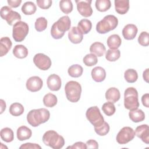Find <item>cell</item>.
Returning <instances> with one entry per match:
<instances>
[{
  "label": "cell",
  "mask_w": 149,
  "mask_h": 149,
  "mask_svg": "<svg viewBox=\"0 0 149 149\" xmlns=\"http://www.w3.org/2000/svg\"><path fill=\"white\" fill-rule=\"evenodd\" d=\"M77 27L83 34H86L90 31L92 28V23L90 20L84 19L78 23Z\"/></svg>",
  "instance_id": "obj_28"
},
{
  "label": "cell",
  "mask_w": 149,
  "mask_h": 149,
  "mask_svg": "<svg viewBox=\"0 0 149 149\" xmlns=\"http://www.w3.org/2000/svg\"><path fill=\"white\" fill-rule=\"evenodd\" d=\"M138 42L142 46H148L149 45V36L148 33L146 31L141 32L138 37Z\"/></svg>",
  "instance_id": "obj_41"
},
{
  "label": "cell",
  "mask_w": 149,
  "mask_h": 149,
  "mask_svg": "<svg viewBox=\"0 0 149 149\" xmlns=\"http://www.w3.org/2000/svg\"><path fill=\"white\" fill-rule=\"evenodd\" d=\"M149 69L147 68L146 69L144 72H143V77L144 80L147 82L148 83V74H149Z\"/></svg>",
  "instance_id": "obj_48"
},
{
  "label": "cell",
  "mask_w": 149,
  "mask_h": 149,
  "mask_svg": "<svg viewBox=\"0 0 149 149\" xmlns=\"http://www.w3.org/2000/svg\"><path fill=\"white\" fill-rule=\"evenodd\" d=\"M86 116L94 127L100 126L104 122L103 116L97 106L91 107L88 108L86 112Z\"/></svg>",
  "instance_id": "obj_8"
},
{
  "label": "cell",
  "mask_w": 149,
  "mask_h": 149,
  "mask_svg": "<svg viewBox=\"0 0 149 149\" xmlns=\"http://www.w3.org/2000/svg\"><path fill=\"white\" fill-rule=\"evenodd\" d=\"M57 98L55 95L52 93H48L43 98L44 105L49 108H52L57 104Z\"/></svg>",
  "instance_id": "obj_30"
},
{
  "label": "cell",
  "mask_w": 149,
  "mask_h": 149,
  "mask_svg": "<svg viewBox=\"0 0 149 149\" xmlns=\"http://www.w3.org/2000/svg\"><path fill=\"white\" fill-rule=\"evenodd\" d=\"M70 19L68 16H63L55 22L51 27V34L54 39H60L65 34V31L70 29Z\"/></svg>",
  "instance_id": "obj_2"
},
{
  "label": "cell",
  "mask_w": 149,
  "mask_h": 149,
  "mask_svg": "<svg viewBox=\"0 0 149 149\" xmlns=\"http://www.w3.org/2000/svg\"><path fill=\"white\" fill-rule=\"evenodd\" d=\"M47 84L50 90L54 91H58L61 87V79L58 75L52 74L48 77Z\"/></svg>",
  "instance_id": "obj_14"
},
{
  "label": "cell",
  "mask_w": 149,
  "mask_h": 149,
  "mask_svg": "<svg viewBox=\"0 0 149 149\" xmlns=\"http://www.w3.org/2000/svg\"><path fill=\"white\" fill-rule=\"evenodd\" d=\"M67 148H80V149H86V144L81 141H78L73 144L71 146H69L67 147Z\"/></svg>",
  "instance_id": "obj_44"
},
{
  "label": "cell",
  "mask_w": 149,
  "mask_h": 149,
  "mask_svg": "<svg viewBox=\"0 0 149 149\" xmlns=\"http://www.w3.org/2000/svg\"><path fill=\"white\" fill-rule=\"evenodd\" d=\"M12 45L10 39L8 37H2L0 40V55L3 56L5 55L11 49Z\"/></svg>",
  "instance_id": "obj_21"
},
{
  "label": "cell",
  "mask_w": 149,
  "mask_h": 149,
  "mask_svg": "<svg viewBox=\"0 0 149 149\" xmlns=\"http://www.w3.org/2000/svg\"><path fill=\"white\" fill-rule=\"evenodd\" d=\"M120 56V52L119 49H111L107 50L105 54V58L107 61L110 62H114L118 60Z\"/></svg>",
  "instance_id": "obj_35"
},
{
  "label": "cell",
  "mask_w": 149,
  "mask_h": 149,
  "mask_svg": "<svg viewBox=\"0 0 149 149\" xmlns=\"http://www.w3.org/2000/svg\"><path fill=\"white\" fill-rule=\"evenodd\" d=\"M129 116L131 120L135 123L143 121L145 119L144 112L140 109H136L130 111Z\"/></svg>",
  "instance_id": "obj_25"
},
{
  "label": "cell",
  "mask_w": 149,
  "mask_h": 149,
  "mask_svg": "<svg viewBox=\"0 0 149 149\" xmlns=\"http://www.w3.org/2000/svg\"><path fill=\"white\" fill-rule=\"evenodd\" d=\"M120 97V94L119 90L115 87L108 88L105 93V98L107 100L112 103L116 102Z\"/></svg>",
  "instance_id": "obj_20"
},
{
  "label": "cell",
  "mask_w": 149,
  "mask_h": 149,
  "mask_svg": "<svg viewBox=\"0 0 149 149\" xmlns=\"http://www.w3.org/2000/svg\"><path fill=\"white\" fill-rule=\"evenodd\" d=\"M135 135L146 144L149 143V129L147 125H141L136 127Z\"/></svg>",
  "instance_id": "obj_15"
},
{
  "label": "cell",
  "mask_w": 149,
  "mask_h": 149,
  "mask_svg": "<svg viewBox=\"0 0 149 149\" xmlns=\"http://www.w3.org/2000/svg\"><path fill=\"white\" fill-rule=\"evenodd\" d=\"M86 147L87 148H98V143L93 139H90L86 142Z\"/></svg>",
  "instance_id": "obj_45"
},
{
  "label": "cell",
  "mask_w": 149,
  "mask_h": 149,
  "mask_svg": "<svg viewBox=\"0 0 149 149\" xmlns=\"http://www.w3.org/2000/svg\"><path fill=\"white\" fill-rule=\"evenodd\" d=\"M83 63L87 66H92L97 64L98 62L97 56L93 54H87L83 59Z\"/></svg>",
  "instance_id": "obj_39"
},
{
  "label": "cell",
  "mask_w": 149,
  "mask_h": 149,
  "mask_svg": "<svg viewBox=\"0 0 149 149\" xmlns=\"http://www.w3.org/2000/svg\"><path fill=\"white\" fill-rule=\"evenodd\" d=\"M68 74L72 77H79L81 76L83 72V68L78 64L70 66L68 70Z\"/></svg>",
  "instance_id": "obj_31"
},
{
  "label": "cell",
  "mask_w": 149,
  "mask_h": 149,
  "mask_svg": "<svg viewBox=\"0 0 149 149\" xmlns=\"http://www.w3.org/2000/svg\"><path fill=\"white\" fill-rule=\"evenodd\" d=\"M0 102H1V113H2L6 109V103L2 99L0 100Z\"/></svg>",
  "instance_id": "obj_49"
},
{
  "label": "cell",
  "mask_w": 149,
  "mask_h": 149,
  "mask_svg": "<svg viewBox=\"0 0 149 149\" xmlns=\"http://www.w3.org/2000/svg\"><path fill=\"white\" fill-rule=\"evenodd\" d=\"M42 141L54 149H60L65 144L64 138L54 130L47 131L42 136Z\"/></svg>",
  "instance_id": "obj_3"
},
{
  "label": "cell",
  "mask_w": 149,
  "mask_h": 149,
  "mask_svg": "<svg viewBox=\"0 0 149 149\" xmlns=\"http://www.w3.org/2000/svg\"><path fill=\"white\" fill-rule=\"evenodd\" d=\"M124 106L130 111L137 109L139 107L138 93L134 87L127 88L124 93Z\"/></svg>",
  "instance_id": "obj_6"
},
{
  "label": "cell",
  "mask_w": 149,
  "mask_h": 149,
  "mask_svg": "<svg viewBox=\"0 0 149 149\" xmlns=\"http://www.w3.org/2000/svg\"><path fill=\"white\" fill-rule=\"evenodd\" d=\"M1 17L2 19L6 20L7 23L10 26L21 20L20 15L17 12L12 10L8 6H4L1 9Z\"/></svg>",
  "instance_id": "obj_9"
},
{
  "label": "cell",
  "mask_w": 149,
  "mask_h": 149,
  "mask_svg": "<svg viewBox=\"0 0 149 149\" xmlns=\"http://www.w3.org/2000/svg\"><path fill=\"white\" fill-rule=\"evenodd\" d=\"M137 31L138 29L136 25L133 24H128L123 27L122 30V35L125 39L131 40L135 38Z\"/></svg>",
  "instance_id": "obj_16"
},
{
  "label": "cell",
  "mask_w": 149,
  "mask_h": 149,
  "mask_svg": "<svg viewBox=\"0 0 149 149\" xmlns=\"http://www.w3.org/2000/svg\"><path fill=\"white\" fill-rule=\"evenodd\" d=\"M50 117L49 111L45 108L32 109L27 115L28 123L33 127H37L40 125L48 120Z\"/></svg>",
  "instance_id": "obj_1"
},
{
  "label": "cell",
  "mask_w": 149,
  "mask_h": 149,
  "mask_svg": "<svg viewBox=\"0 0 149 149\" xmlns=\"http://www.w3.org/2000/svg\"><path fill=\"white\" fill-rule=\"evenodd\" d=\"M93 79L96 82H101L106 77V72L104 68L101 66L94 68L91 73Z\"/></svg>",
  "instance_id": "obj_18"
},
{
  "label": "cell",
  "mask_w": 149,
  "mask_h": 149,
  "mask_svg": "<svg viewBox=\"0 0 149 149\" xmlns=\"http://www.w3.org/2000/svg\"><path fill=\"white\" fill-rule=\"evenodd\" d=\"M1 139L6 142L9 143L13 140L14 134L13 130L9 127L3 128L1 130Z\"/></svg>",
  "instance_id": "obj_27"
},
{
  "label": "cell",
  "mask_w": 149,
  "mask_h": 149,
  "mask_svg": "<svg viewBox=\"0 0 149 149\" xmlns=\"http://www.w3.org/2000/svg\"><path fill=\"white\" fill-rule=\"evenodd\" d=\"M51 0H37V3L38 7L42 9H47L49 8L52 5Z\"/></svg>",
  "instance_id": "obj_42"
},
{
  "label": "cell",
  "mask_w": 149,
  "mask_h": 149,
  "mask_svg": "<svg viewBox=\"0 0 149 149\" xmlns=\"http://www.w3.org/2000/svg\"><path fill=\"white\" fill-rule=\"evenodd\" d=\"M68 38L73 44H79L83 38V34L77 27H72L68 33Z\"/></svg>",
  "instance_id": "obj_17"
},
{
  "label": "cell",
  "mask_w": 149,
  "mask_h": 149,
  "mask_svg": "<svg viewBox=\"0 0 149 149\" xmlns=\"http://www.w3.org/2000/svg\"><path fill=\"white\" fill-rule=\"evenodd\" d=\"M141 102L144 106L147 108L149 107V94L148 93H146L142 96Z\"/></svg>",
  "instance_id": "obj_46"
},
{
  "label": "cell",
  "mask_w": 149,
  "mask_h": 149,
  "mask_svg": "<svg viewBox=\"0 0 149 149\" xmlns=\"http://www.w3.org/2000/svg\"><path fill=\"white\" fill-rule=\"evenodd\" d=\"M34 26L36 30L38 32L45 30L47 27V19L44 17H40L37 18L36 20Z\"/></svg>",
  "instance_id": "obj_37"
},
{
  "label": "cell",
  "mask_w": 149,
  "mask_h": 149,
  "mask_svg": "<svg viewBox=\"0 0 149 149\" xmlns=\"http://www.w3.org/2000/svg\"><path fill=\"white\" fill-rule=\"evenodd\" d=\"M90 51L98 56H102L106 51L105 45L100 42H95L93 43L90 47Z\"/></svg>",
  "instance_id": "obj_23"
},
{
  "label": "cell",
  "mask_w": 149,
  "mask_h": 149,
  "mask_svg": "<svg viewBox=\"0 0 149 149\" xmlns=\"http://www.w3.org/2000/svg\"><path fill=\"white\" fill-rule=\"evenodd\" d=\"M65 91L67 99L72 102H76L80 98L81 87L79 83L76 81H68L65 87Z\"/></svg>",
  "instance_id": "obj_5"
},
{
  "label": "cell",
  "mask_w": 149,
  "mask_h": 149,
  "mask_svg": "<svg viewBox=\"0 0 149 149\" xmlns=\"http://www.w3.org/2000/svg\"><path fill=\"white\" fill-rule=\"evenodd\" d=\"M118 24V20L114 15L105 16L96 25V30L100 34H105L114 30Z\"/></svg>",
  "instance_id": "obj_4"
},
{
  "label": "cell",
  "mask_w": 149,
  "mask_h": 149,
  "mask_svg": "<svg viewBox=\"0 0 149 149\" xmlns=\"http://www.w3.org/2000/svg\"><path fill=\"white\" fill-rule=\"evenodd\" d=\"M17 138L20 141H23L30 139L32 135L30 129L26 126H22L17 130Z\"/></svg>",
  "instance_id": "obj_22"
},
{
  "label": "cell",
  "mask_w": 149,
  "mask_h": 149,
  "mask_svg": "<svg viewBox=\"0 0 149 149\" xmlns=\"http://www.w3.org/2000/svg\"><path fill=\"white\" fill-rule=\"evenodd\" d=\"M33 62L35 65L42 70H47L49 69L52 63L51 59L42 53L36 54L33 58Z\"/></svg>",
  "instance_id": "obj_11"
},
{
  "label": "cell",
  "mask_w": 149,
  "mask_h": 149,
  "mask_svg": "<svg viewBox=\"0 0 149 149\" xmlns=\"http://www.w3.org/2000/svg\"><path fill=\"white\" fill-rule=\"evenodd\" d=\"M115 8L117 13L120 15L126 14L129 9V1L128 0H115Z\"/></svg>",
  "instance_id": "obj_19"
},
{
  "label": "cell",
  "mask_w": 149,
  "mask_h": 149,
  "mask_svg": "<svg viewBox=\"0 0 149 149\" xmlns=\"http://www.w3.org/2000/svg\"><path fill=\"white\" fill-rule=\"evenodd\" d=\"M8 5L12 8H17L19 6L20 3H22L21 0H8L7 1Z\"/></svg>",
  "instance_id": "obj_47"
},
{
  "label": "cell",
  "mask_w": 149,
  "mask_h": 149,
  "mask_svg": "<svg viewBox=\"0 0 149 149\" xmlns=\"http://www.w3.org/2000/svg\"><path fill=\"white\" fill-rule=\"evenodd\" d=\"M14 56L19 59H23L28 55V49L23 45H16L13 49Z\"/></svg>",
  "instance_id": "obj_26"
},
{
  "label": "cell",
  "mask_w": 149,
  "mask_h": 149,
  "mask_svg": "<svg viewBox=\"0 0 149 149\" xmlns=\"http://www.w3.org/2000/svg\"><path fill=\"white\" fill-rule=\"evenodd\" d=\"M111 6L109 0H97L95 1V8L100 12L108 10Z\"/></svg>",
  "instance_id": "obj_34"
},
{
  "label": "cell",
  "mask_w": 149,
  "mask_h": 149,
  "mask_svg": "<svg viewBox=\"0 0 149 149\" xmlns=\"http://www.w3.org/2000/svg\"><path fill=\"white\" fill-rule=\"evenodd\" d=\"M9 112L14 116H20L24 112V107L19 102L13 103L9 107Z\"/></svg>",
  "instance_id": "obj_32"
},
{
  "label": "cell",
  "mask_w": 149,
  "mask_h": 149,
  "mask_svg": "<svg viewBox=\"0 0 149 149\" xmlns=\"http://www.w3.org/2000/svg\"><path fill=\"white\" fill-rule=\"evenodd\" d=\"M59 8L62 12L68 14L73 10V4L70 0H62L59 2Z\"/></svg>",
  "instance_id": "obj_36"
},
{
  "label": "cell",
  "mask_w": 149,
  "mask_h": 149,
  "mask_svg": "<svg viewBox=\"0 0 149 149\" xmlns=\"http://www.w3.org/2000/svg\"><path fill=\"white\" fill-rule=\"evenodd\" d=\"M91 1H76L77 4V9L79 13L86 17H90L93 14V9L91 6Z\"/></svg>",
  "instance_id": "obj_12"
},
{
  "label": "cell",
  "mask_w": 149,
  "mask_h": 149,
  "mask_svg": "<svg viewBox=\"0 0 149 149\" xmlns=\"http://www.w3.org/2000/svg\"><path fill=\"white\" fill-rule=\"evenodd\" d=\"M135 136L133 129L128 126L123 127L118 132L116 136V141L120 144H125L132 140Z\"/></svg>",
  "instance_id": "obj_10"
},
{
  "label": "cell",
  "mask_w": 149,
  "mask_h": 149,
  "mask_svg": "<svg viewBox=\"0 0 149 149\" xmlns=\"http://www.w3.org/2000/svg\"><path fill=\"white\" fill-rule=\"evenodd\" d=\"M102 110L107 116H111L115 112V107L112 102L108 101L104 103L102 106Z\"/></svg>",
  "instance_id": "obj_38"
},
{
  "label": "cell",
  "mask_w": 149,
  "mask_h": 149,
  "mask_svg": "<svg viewBox=\"0 0 149 149\" xmlns=\"http://www.w3.org/2000/svg\"><path fill=\"white\" fill-rule=\"evenodd\" d=\"M20 148H31V149H37V148H41V146H40L38 144L35 143H27L22 144L20 147Z\"/></svg>",
  "instance_id": "obj_43"
},
{
  "label": "cell",
  "mask_w": 149,
  "mask_h": 149,
  "mask_svg": "<svg viewBox=\"0 0 149 149\" xmlns=\"http://www.w3.org/2000/svg\"><path fill=\"white\" fill-rule=\"evenodd\" d=\"M22 12L26 15H33L36 10L37 7L34 2L31 1L26 2L22 7Z\"/></svg>",
  "instance_id": "obj_29"
},
{
  "label": "cell",
  "mask_w": 149,
  "mask_h": 149,
  "mask_svg": "<svg viewBox=\"0 0 149 149\" xmlns=\"http://www.w3.org/2000/svg\"><path fill=\"white\" fill-rule=\"evenodd\" d=\"M124 77L127 82L133 83L137 80L138 74L134 69H128L124 73Z\"/></svg>",
  "instance_id": "obj_33"
},
{
  "label": "cell",
  "mask_w": 149,
  "mask_h": 149,
  "mask_svg": "<svg viewBox=\"0 0 149 149\" xmlns=\"http://www.w3.org/2000/svg\"><path fill=\"white\" fill-rule=\"evenodd\" d=\"M107 42L111 49H117L121 45L122 40L119 35L112 34L108 38Z\"/></svg>",
  "instance_id": "obj_24"
},
{
  "label": "cell",
  "mask_w": 149,
  "mask_h": 149,
  "mask_svg": "<svg viewBox=\"0 0 149 149\" xmlns=\"http://www.w3.org/2000/svg\"><path fill=\"white\" fill-rule=\"evenodd\" d=\"M95 133L99 136H105L109 131V126L107 122H104L102 125L98 127H94Z\"/></svg>",
  "instance_id": "obj_40"
},
{
  "label": "cell",
  "mask_w": 149,
  "mask_h": 149,
  "mask_svg": "<svg viewBox=\"0 0 149 149\" xmlns=\"http://www.w3.org/2000/svg\"><path fill=\"white\" fill-rule=\"evenodd\" d=\"M43 81L42 79L37 76L30 77L26 81V88L31 92H36L40 90L42 87Z\"/></svg>",
  "instance_id": "obj_13"
},
{
  "label": "cell",
  "mask_w": 149,
  "mask_h": 149,
  "mask_svg": "<svg viewBox=\"0 0 149 149\" xmlns=\"http://www.w3.org/2000/svg\"><path fill=\"white\" fill-rule=\"evenodd\" d=\"M29 30L28 24L22 21L17 22L13 24L12 30V37L16 42L23 41L28 34Z\"/></svg>",
  "instance_id": "obj_7"
}]
</instances>
